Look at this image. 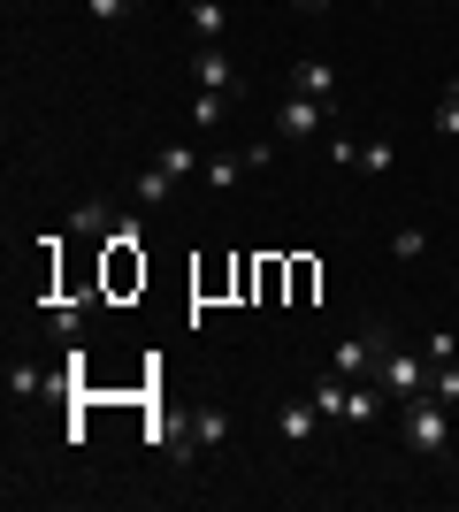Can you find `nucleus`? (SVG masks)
<instances>
[{"instance_id":"ddd939ff","label":"nucleus","mask_w":459,"mask_h":512,"mask_svg":"<svg viewBox=\"0 0 459 512\" xmlns=\"http://www.w3.org/2000/svg\"><path fill=\"white\" fill-rule=\"evenodd\" d=\"M230 107H238V92H199V100H192V123L215 130V123H230Z\"/></svg>"},{"instance_id":"0eeeda50","label":"nucleus","mask_w":459,"mask_h":512,"mask_svg":"<svg viewBox=\"0 0 459 512\" xmlns=\"http://www.w3.org/2000/svg\"><path fill=\"white\" fill-rule=\"evenodd\" d=\"M322 123H337V115H329L322 100H306V92H291V100L276 107V138H314Z\"/></svg>"},{"instance_id":"f3484780","label":"nucleus","mask_w":459,"mask_h":512,"mask_svg":"<svg viewBox=\"0 0 459 512\" xmlns=\"http://www.w3.org/2000/svg\"><path fill=\"white\" fill-rule=\"evenodd\" d=\"M437 130H444V138H459V77L437 92Z\"/></svg>"},{"instance_id":"1a4fd4ad","label":"nucleus","mask_w":459,"mask_h":512,"mask_svg":"<svg viewBox=\"0 0 459 512\" xmlns=\"http://www.w3.org/2000/svg\"><path fill=\"white\" fill-rule=\"evenodd\" d=\"M291 92H306V100H322L329 115H337V69L329 62H299L291 69Z\"/></svg>"},{"instance_id":"39448f33","label":"nucleus","mask_w":459,"mask_h":512,"mask_svg":"<svg viewBox=\"0 0 459 512\" xmlns=\"http://www.w3.org/2000/svg\"><path fill=\"white\" fill-rule=\"evenodd\" d=\"M215 444H230V413L199 406L192 421H184V436H176V459H199V451H215Z\"/></svg>"},{"instance_id":"6e6552de","label":"nucleus","mask_w":459,"mask_h":512,"mask_svg":"<svg viewBox=\"0 0 459 512\" xmlns=\"http://www.w3.org/2000/svg\"><path fill=\"white\" fill-rule=\"evenodd\" d=\"M115 222H123V207H115V199H85V207L69 214V230H77V237H100V245L115 237Z\"/></svg>"},{"instance_id":"412c9836","label":"nucleus","mask_w":459,"mask_h":512,"mask_svg":"<svg viewBox=\"0 0 459 512\" xmlns=\"http://www.w3.org/2000/svg\"><path fill=\"white\" fill-rule=\"evenodd\" d=\"M85 16L92 23H123V16H131V0H85Z\"/></svg>"},{"instance_id":"20e7f679","label":"nucleus","mask_w":459,"mask_h":512,"mask_svg":"<svg viewBox=\"0 0 459 512\" xmlns=\"http://www.w3.org/2000/svg\"><path fill=\"white\" fill-rule=\"evenodd\" d=\"M268 161H276V138H253V146H238V153H215V161H207V184L230 192L245 169H268Z\"/></svg>"},{"instance_id":"dca6fc26","label":"nucleus","mask_w":459,"mask_h":512,"mask_svg":"<svg viewBox=\"0 0 459 512\" xmlns=\"http://www.w3.org/2000/svg\"><path fill=\"white\" fill-rule=\"evenodd\" d=\"M54 337H62V344H85V306H54Z\"/></svg>"},{"instance_id":"9b49d317","label":"nucleus","mask_w":459,"mask_h":512,"mask_svg":"<svg viewBox=\"0 0 459 512\" xmlns=\"http://www.w3.org/2000/svg\"><path fill=\"white\" fill-rule=\"evenodd\" d=\"M192 77H199V92H238V69H230V54H222V46H199Z\"/></svg>"},{"instance_id":"a211bd4d","label":"nucleus","mask_w":459,"mask_h":512,"mask_svg":"<svg viewBox=\"0 0 459 512\" xmlns=\"http://www.w3.org/2000/svg\"><path fill=\"white\" fill-rule=\"evenodd\" d=\"M421 352H429V367H444V360H459V337H452V329H429Z\"/></svg>"},{"instance_id":"2eb2a0df","label":"nucleus","mask_w":459,"mask_h":512,"mask_svg":"<svg viewBox=\"0 0 459 512\" xmlns=\"http://www.w3.org/2000/svg\"><path fill=\"white\" fill-rule=\"evenodd\" d=\"M429 398H437V406H459V360L429 367Z\"/></svg>"},{"instance_id":"7ed1b4c3","label":"nucleus","mask_w":459,"mask_h":512,"mask_svg":"<svg viewBox=\"0 0 459 512\" xmlns=\"http://www.w3.org/2000/svg\"><path fill=\"white\" fill-rule=\"evenodd\" d=\"M375 375H383V390H391L398 406H406V398H421V390H429V352H398V344H391Z\"/></svg>"},{"instance_id":"4468645a","label":"nucleus","mask_w":459,"mask_h":512,"mask_svg":"<svg viewBox=\"0 0 459 512\" xmlns=\"http://www.w3.org/2000/svg\"><path fill=\"white\" fill-rule=\"evenodd\" d=\"M153 169L169 176V184H184V176L199 169V146H161V161H153Z\"/></svg>"},{"instance_id":"aec40b11","label":"nucleus","mask_w":459,"mask_h":512,"mask_svg":"<svg viewBox=\"0 0 459 512\" xmlns=\"http://www.w3.org/2000/svg\"><path fill=\"white\" fill-rule=\"evenodd\" d=\"M161 199H169V176L146 169V176H138V207H161Z\"/></svg>"},{"instance_id":"f257e3e1","label":"nucleus","mask_w":459,"mask_h":512,"mask_svg":"<svg viewBox=\"0 0 459 512\" xmlns=\"http://www.w3.org/2000/svg\"><path fill=\"white\" fill-rule=\"evenodd\" d=\"M444 413L452 406H437V398H429V390H421V398H406V451H414V459H444V451H452V428H444Z\"/></svg>"},{"instance_id":"f03ea898","label":"nucleus","mask_w":459,"mask_h":512,"mask_svg":"<svg viewBox=\"0 0 459 512\" xmlns=\"http://www.w3.org/2000/svg\"><path fill=\"white\" fill-rule=\"evenodd\" d=\"M383 329H352V337H337V352H329V375H345V383H368L375 367H383Z\"/></svg>"},{"instance_id":"f8f14e48","label":"nucleus","mask_w":459,"mask_h":512,"mask_svg":"<svg viewBox=\"0 0 459 512\" xmlns=\"http://www.w3.org/2000/svg\"><path fill=\"white\" fill-rule=\"evenodd\" d=\"M184 16H192V31H199V46H222V0H184Z\"/></svg>"},{"instance_id":"4be33fe9","label":"nucleus","mask_w":459,"mask_h":512,"mask_svg":"<svg viewBox=\"0 0 459 512\" xmlns=\"http://www.w3.org/2000/svg\"><path fill=\"white\" fill-rule=\"evenodd\" d=\"M291 8H306V16H314V8H329V0H291Z\"/></svg>"},{"instance_id":"423d86ee","label":"nucleus","mask_w":459,"mask_h":512,"mask_svg":"<svg viewBox=\"0 0 459 512\" xmlns=\"http://www.w3.org/2000/svg\"><path fill=\"white\" fill-rule=\"evenodd\" d=\"M329 153H337V161H345V169H398V146L391 138H345V130H337V138H329Z\"/></svg>"},{"instance_id":"6ab92c4d","label":"nucleus","mask_w":459,"mask_h":512,"mask_svg":"<svg viewBox=\"0 0 459 512\" xmlns=\"http://www.w3.org/2000/svg\"><path fill=\"white\" fill-rule=\"evenodd\" d=\"M421 253H429V230H398L391 237V260H421Z\"/></svg>"},{"instance_id":"9d476101","label":"nucleus","mask_w":459,"mask_h":512,"mask_svg":"<svg viewBox=\"0 0 459 512\" xmlns=\"http://www.w3.org/2000/svg\"><path fill=\"white\" fill-rule=\"evenodd\" d=\"M314 428H329V421H322V406H314V398H291V406L276 413V436H284V444H306V436H314Z\"/></svg>"}]
</instances>
